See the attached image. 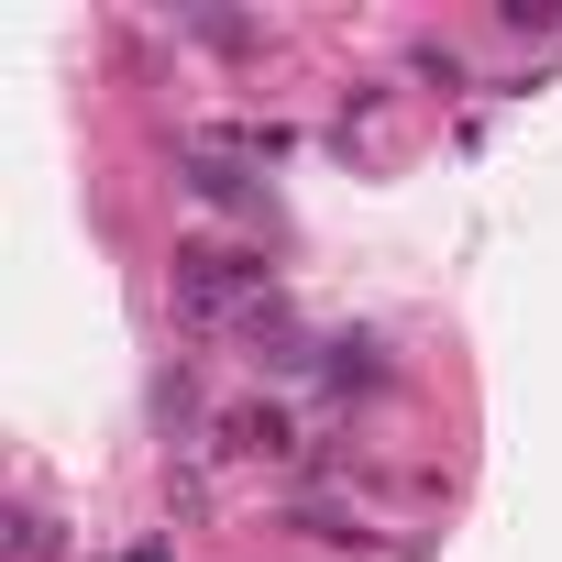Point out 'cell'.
<instances>
[{"label": "cell", "mask_w": 562, "mask_h": 562, "mask_svg": "<svg viewBox=\"0 0 562 562\" xmlns=\"http://www.w3.org/2000/svg\"><path fill=\"white\" fill-rule=\"evenodd\" d=\"M210 452H232V463H288V452H299V419L276 408V397H243V408L210 419Z\"/></svg>", "instance_id": "6da1fadb"}, {"label": "cell", "mask_w": 562, "mask_h": 562, "mask_svg": "<svg viewBox=\"0 0 562 562\" xmlns=\"http://www.w3.org/2000/svg\"><path fill=\"white\" fill-rule=\"evenodd\" d=\"M310 375H321L331 397H375V386H386V353H375L364 331H342V342H321V364H310Z\"/></svg>", "instance_id": "7a4b0ae2"}, {"label": "cell", "mask_w": 562, "mask_h": 562, "mask_svg": "<svg viewBox=\"0 0 562 562\" xmlns=\"http://www.w3.org/2000/svg\"><path fill=\"white\" fill-rule=\"evenodd\" d=\"M288 529H299V540H331V551H364V518H353V507H321V496H299Z\"/></svg>", "instance_id": "3957f363"}, {"label": "cell", "mask_w": 562, "mask_h": 562, "mask_svg": "<svg viewBox=\"0 0 562 562\" xmlns=\"http://www.w3.org/2000/svg\"><path fill=\"white\" fill-rule=\"evenodd\" d=\"M188 188H199L210 210H254V177H243V166H221V155H199V166H188Z\"/></svg>", "instance_id": "277c9868"}, {"label": "cell", "mask_w": 562, "mask_h": 562, "mask_svg": "<svg viewBox=\"0 0 562 562\" xmlns=\"http://www.w3.org/2000/svg\"><path fill=\"white\" fill-rule=\"evenodd\" d=\"M56 551H67V540H56V518H45V507H23V518H12V562H56Z\"/></svg>", "instance_id": "5b68a950"}]
</instances>
